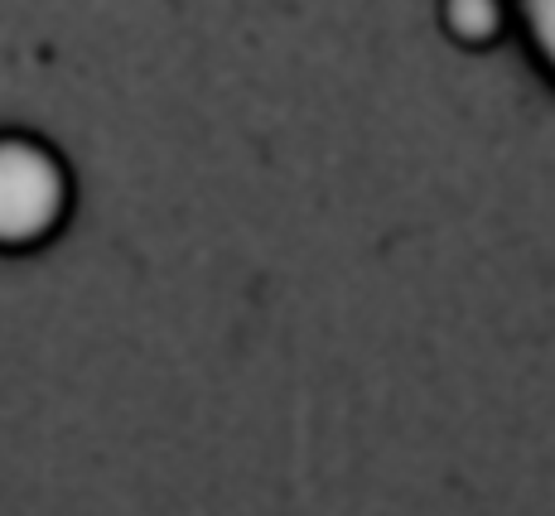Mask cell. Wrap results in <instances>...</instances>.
<instances>
[{
    "instance_id": "cell-1",
    "label": "cell",
    "mask_w": 555,
    "mask_h": 516,
    "mask_svg": "<svg viewBox=\"0 0 555 516\" xmlns=\"http://www.w3.org/2000/svg\"><path fill=\"white\" fill-rule=\"evenodd\" d=\"M59 203V179L35 150L0 145V236H25L44 228Z\"/></svg>"
},
{
    "instance_id": "cell-2",
    "label": "cell",
    "mask_w": 555,
    "mask_h": 516,
    "mask_svg": "<svg viewBox=\"0 0 555 516\" xmlns=\"http://www.w3.org/2000/svg\"><path fill=\"white\" fill-rule=\"evenodd\" d=\"M527 15H531V29H537L541 49H546L555 63V0H527Z\"/></svg>"
}]
</instances>
